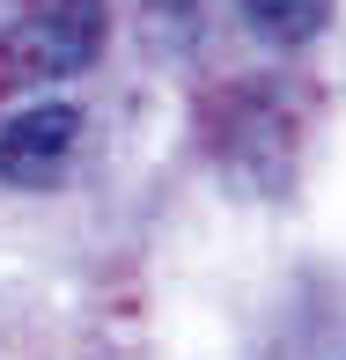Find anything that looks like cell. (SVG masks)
<instances>
[{
  "mask_svg": "<svg viewBox=\"0 0 346 360\" xmlns=\"http://www.w3.org/2000/svg\"><path fill=\"white\" fill-rule=\"evenodd\" d=\"M288 360H346V316H339V323H317Z\"/></svg>",
  "mask_w": 346,
  "mask_h": 360,
  "instance_id": "cell-4",
  "label": "cell"
},
{
  "mask_svg": "<svg viewBox=\"0 0 346 360\" xmlns=\"http://www.w3.org/2000/svg\"><path fill=\"white\" fill-rule=\"evenodd\" d=\"M251 37L266 44H309L324 22H332V0H236Z\"/></svg>",
  "mask_w": 346,
  "mask_h": 360,
  "instance_id": "cell-3",
  "label": "cell"
},
{
  "mask_svg": "<svg viewBox=\"0 0 346 360\" xmlns=\"http://www.w3.org/2000/svg\"><path fill=\"white\" fill-rule=\"evenodd\" d=\"M104 52V0H52L8 37V67L23 81H74Z\"/></svg>",
  "mask_w": 346,
  "mask_h": 360,
  "instance_id": "cell-1",
  "label": "cell"
},
{
  "mask_svg": "<svg viewBox=\"0 0 346 360\" xmlns=\"http://www.w3.org/2000/svg\"><path fill=\"white\" fill-rule=\"evenodd\" d=\"M74 147H81V110L74 103H30L0 125V176L23 191H44L74 169Z\"/></svg>",
  "mask_w": 346,
  "mask_h": 360,
  "instance_id": "cell-2",
  "label": "cell"
}]
</instances>
